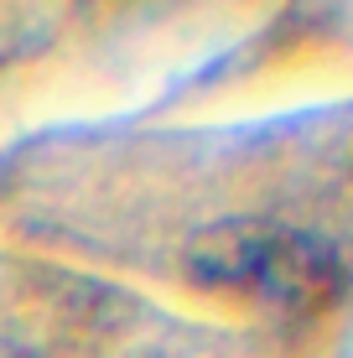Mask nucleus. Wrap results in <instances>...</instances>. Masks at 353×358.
<instances>
[{
    "mask_svg": "<svg viewBox=\"0 0 353 358\" xmlns=\"http://www.w3.org/2000/svg\"><path fill=\"white\" fill-rule=\"evenodd\" d=\"M224 270L239 280L254 275L265 291H307L322 275L317 260L301 255L296 239H234V255H229Z\"/></svg>",
    "mask_w": 353,
    "mask_h": 358,
    "instance_id": "1",
    "label": "nucleus"
}]
</instances>
